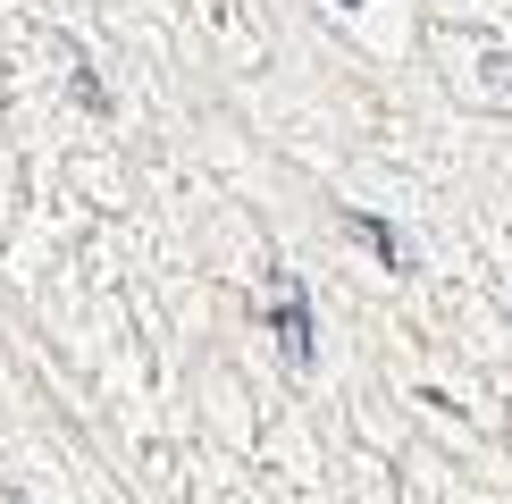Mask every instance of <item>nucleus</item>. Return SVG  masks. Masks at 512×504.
Here are the masks:
<instances>
[{
	"label": "nucleus",
	"mask_w": 512,
	"mask_h": 504,
	"mask_svg": "<svg viewBox=\"0 0 512 504\" xmlns=\"http://www.w3.org/2000/svg\"><path fill=\"white\" fill-rule=\"evenodd\" d=\"M336 227H345V236L370 252V261L387 269V278H412V244H403V227H395V219H378V210L345 202V210H336Z\"/></svg>",
	"instance_id": "obj_2"
},
{
	"label": "nucleus",
	"mask_w": 512,
	"mask_h": 504,
	"mask_svg": "<svg viewBox=\"0 0 512 504\" xmlns=\"http://www.w3.org/2000/svg\"><path fill=\"white\" fill-rule=\"evenodd\" d=\"M269 336H277V353H286L294 378L319 362V320H311V294H303L294 269H277V286H269Z\"/></svg>",
	"instance_id": "obj_1"
},
{
	"label": "nucleus",
	"mask_w": 512,
	"mask_h": 504,
	"mask_svg": "<svg viewBox=\"0 0 512 504\" xmlns=\"http://www.w3.org/2000/svg\"><path fill=\"white\" fill-rule=\"evenodd\" d=\"M336 9H361V0H336Z\"/></svg>",
	"instance_id": "obj_3"
}]
</instances>
